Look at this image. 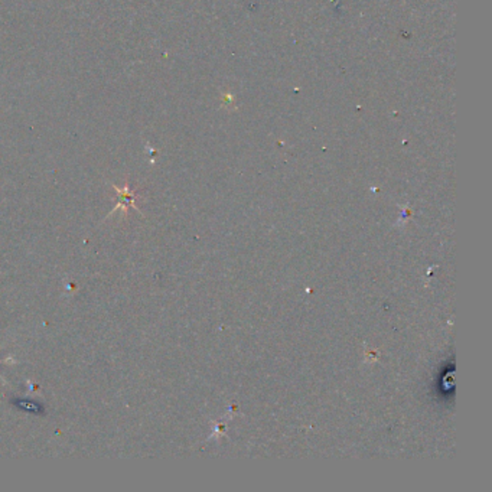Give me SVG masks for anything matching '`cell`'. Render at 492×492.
I'll use <instances>...</instances> for the list:
<instances>
[{
	"label": "cell",
	"instance_id": "1",
	"mask_svg": "<svg viewBox=\"0 0 492 492\" xmlns=\"http://www.w3.org/2000/svg\"><path fill=\"white\" fill-rule=\"evenodd\" d=\"M113 188H115V191L117 192V195L120 196V201L117 203V205L115 207V210L111 211L108 215H113L117 210H122V211L124 212V215H126L127 211H129V205H130L131 208H134V210L140 211L136 205H134V194L129 189V185H126L123 189H120V188H117V187H113Z\"/></svg>",
	"mask_w": 492,
	"mask_h": 492
},
{
	"label": "cell",
	"instance_id": "2",
	"mask_svg": "<svg viewBox=\"0 0 492 492\" xmlns=\"http://www.w3.org/2000/svg\"><path fill=\"white\" fill-rule=\"evenodd\" d=\"M3 363H6V364H13V363H15V360H13L12 356H9V358H6V360H0V364H3ZM0 379H2L3 383H6V379H5L2 375H0Z\"/></svg>",
	"mask_w": 492,
	"mask_h": 492
}]
</instances>
